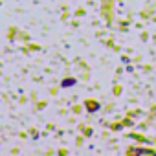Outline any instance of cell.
Here are the masks:
<instances>
[{
    "label": "cell",
    "mask_w": 156,
    "mask_h": 156,
    "mask_svg": "<svg viewBox=\"0 0 156 156\" xmlns=\"http://www.w3.org/2000/svg\"><path fill=\"white\" fill-rule=\"evenodd\" d=\"M72 85H73V79H68V81L64 79L62 81V87H72Z\"/></svg>",
    "instance_id": "cell-1"
}]
</instances>
